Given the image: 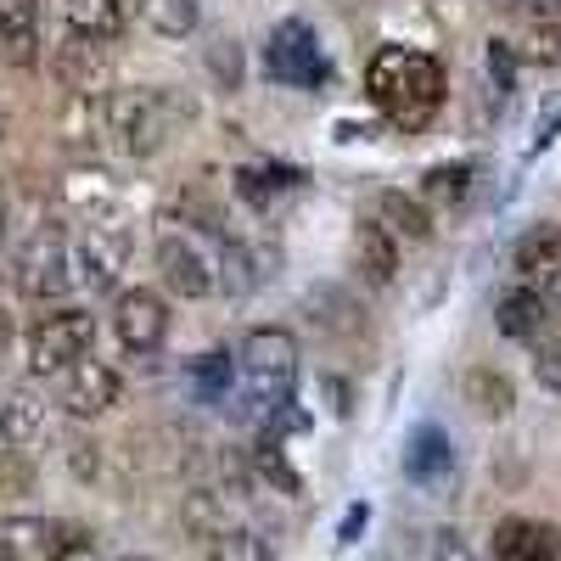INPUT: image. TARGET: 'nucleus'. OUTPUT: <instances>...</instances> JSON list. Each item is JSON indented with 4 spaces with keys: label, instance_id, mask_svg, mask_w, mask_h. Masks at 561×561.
I'll list each match as a JSON object with an SVG mask.
<instances>
[{
    "label": "nucleus",
    "instance_id": "nucleus-2",
    "mask_svg": "<svg viewBox=\"0 0 561 561\" xmlns=\"http://www.w3.org/2000/svg\"><path fill=\"white\" fill-rule=\"evenodd\" d=\"M237 382H242V410L248 415H275L293 404L298 388V337L280 325H253L237 354Z\"/></svg>",
    "mask_w": 561,
    "mask_h": 561
},
{
    "label": "nucleus",
    "instance_id": "nucleus-27",
    "mask_svg": "<svg viewBox=\"0 0 561 561\" xmlns=\"http://www.w3.org/2000/svg\"><path fill=\"white\" fill-rule=\"evenodd\" d=\"M466 393H472L489 415H505V410H511V399H517V393H511V382L500 377V370H472V377H466Z\"/></svg>",
    "mask_w": 561,
    "mask_h": 561
},
{
    "label": "nucleus",
    "instance_id": "nucleus-25",
    "mask_svg": "<svg viewBox=\"0 0 561 561\" xmlns=\"http://www.w3.org/2000/svg\"><path fill=\"white\" fill-rule=\"evenodd\" d=\"M208 561H270L264 539L248 534V528H225L214 545H208Z\"/></svg>",
    "mask_w": 561,
    "mask_h": 561
},
{
    "label": "nucleus",
    "instance_id": "nucleus-41",
    "mask_svg": "<svg viewBox=\"0 0 561 561\" xmlns=\"http://www.w3.org/2000/svg\"><path fill=\"white\" fill-rule=\"evenodd\" d=\"M7 337H12V320H7V309H0V348H7Z\"/></svg>",
    "mask_w": 561,
    "mask_h": 561
},
{
    "label": "nucleus",
    "instance_id": "nucleus-37",
    "mask_svg": "<svg viewBox=\"0 0 561 561\" xmlns=\"http://www.w3.org/2000/svg\"><path fill=\"white\" fill-rule=\"evenodd\" d=\"M556 135H561V102H556V107H545V118H539V135H534V152H545Z\"/></svg>",
    "mask_w": 561,
    "mask_h": 561
},
{
    "label": "nucleus",
    "instance_id": "nucleus-35",
    "mask_svg": "<svg viewBox=\"0 0 561 561\" xmlns=\"http://www.w3.org/2000/svg\"><path fill=\"white\" fill-rule=\"evenodd\" d=\"M489 79H494V90L517 84V51H511L505 39H489Z\"/></svg>",
    "mask_w": 561,
    "mask_h": 561
},
{
    "label": "nucleus",
    "instance_id": "nucleus-13",
    "mask_svg": "<svg viewBox=\"0 0 561 561\" xmlns=\"http://www.w3.org/2000/svg\"><path fill=\"white\" fill-rule=\"evenodd\" d=\"M0 57L12 68L39 62V0H0Z\"/></svg>",
    "mask_w": 561,
    "mask_h": 561
},
{
    "label": "nucleus",
    "instance_id": "nucleus-3",
    "mask_svg": "<svg viewBox=\"0 0 561 561\" xmlns=\"http://www.w3.org/2000/svg\"><path fill=\"white\" fill-rule=\"evenodd\" d=\"M169 129H174V102L163 90H118V96H107V135H118L129 158L163 152Z\"/></svg>",
    "mask_w": 561,
    "mask_h": 561
},
{
    "label": "nucleus",
    "instance_id": "nucleus-40",
    "mask_svg": "<svg viewBox=\"0 0 561 561\" xmlns=\"http://www.w3.org/2000/svg\"><path fill=\"white\" fill-rule=\"evenodd\" d=\"M550 298H556V304H561V264H556V270H550Z\"/></svg>",
    "mask_w": 561,
    "mask_h": 561
},
{
    "label": "nucleus",
    "instance_id": "nucleus-15",
    "mask_svg": "<svg viewBox=\"0 0 561 561\" xmlns=\"http://www.w3.org/2000/svg\"><path fill=\"white\" fill-rule=\"evenodd\" d=\"M354 270L370 280V287H388V280H393L399 253H393V237H388L382 219H365V225L354 230Z\"/></svg>",
    "mask_w": 561,
    "mask_h": 561
},
{
    "label": "nucleus",
    "instance_id": "nucleus-12",
    "mask_svg": "<svg viewBox=\"0 0 561 561\" xmlns=\"http://www.w3.org/2000/svg\"><path fill=\"white\" fill-rule=\"evenodd\" d=\"M455 472V449H449V433L438 427V421H421V427H410L404 438V478L410 483H444Z\"/></svg>",
    "mask_w": 561,
    "mask_h": 561
},
{
    "label": "nucleus",
    "instance_id": "nucleus-9",
    "mask_svg": "<svg viewBox=\"0 0 561 561\" xmlns=\"http://www.w3.org/2000/svg\"><path fill=\"white\" fill-rule=\"evenodd\" d=\"M124 399V382L118 370L102 365V359H79L73 370H62V388H57V404L73 415V421H90V415H107L113 404Z\"/></svg>",
    "mask_w": 561,
    "mask_h": 561
},
{
    "label": "nucleus",
    "instance_id": "nucleus-18",
    "mask_svg": "<svg viewBox=\"0 0 561 561\" xmlns=\"http://www.w3.org/2000/svg\"><path fill=\"white\" fill-rule=\"evenodd\" d=\"M57 528L39 523V517H0V561H34V556H51Z\"/></svg>",
    "mask_w": 561,
    "mask_h": 561
},
{
    "label": "nucleus",
    "instance_id": "nucleus-38",
    "mask_svg": "<svg viewBox=\"0 0 561 561\" xmlns=\"http://www.w3.org/2000/svg\"><path fill=\"white\" fill-rule=\"evenodd\" d=\"M359 528H365V505H354L348 517H343V545H354V539H359Z\"/></svg>",
    "mask_w": 561,
    "mask_h": 561
},
{
    "label": "nucleus",
    "instance_id": "nucleus-7",
    "mask_svg": "<svg viewBox=\"0 0 561 561\" xmlns=\"http://www.w3.org/2000/svg\"><path fill=\"white\" fill-rule=\"evenodd\" d=\"M73 264H79V280H84L90 293H113L124 264H129V230L118 219H90Z\"/></svg>",
    "mask_w": 561,
    "mask_h": 561
},
{
    "label": "nucleus",
    "instance_id": "nucleus-33",
    "mask_svg": "<svg viewBox=\"0 0 561 561\" xmlns=\"http://www.w3.org/2000/svg\"><path fill=\"white\" fill-rule=\"evenodd\" d=\"M534 377H539V388L561 393V332H550V343H539V354H534Z\"/></svg>",
    "mask_w": 561,
    "mask_h": 561
},
{
    "label": "nucleus",
    "instance_id": "nucleus-42",
    "mask_svg": "<svg viewBox=\"0 0 561 561\" xmlns=\"http://www.w3.org/2000/svg\"><path fill=\"white\" fill-rule=\"evenodd\" d=\"M124 561H140V556H124Z\"/></svg>",
    "mask_w": 561,
    "mask_h": 561
},
{
    "label": "nucleus",
    "instance_id": "nucleus-6",
    "mask_svg": "<svg viewBox=\"0 0 561 561\" xmlns=\"http://www.w3.org/2000/svg\"><path fill=\"white\" fill-rule=\"evenodd\" d=\"M73 287V259H68V242H62V230H34V242L23 248L18 259V293L45 304V298H62Z\"/></svg>",
    "mask_w": 561,
    "mask_h": 561
},
{
    "label": "nucleus",
    "instance_id": "nucleus-26",
    "mask_svg": "<svg viewBox=\"0 0 561 561\" xmlns=\"http://www.w3.org/2000/svg\"><path fill=\"white\" fill-rule=\"evenodd\" d=\"M421 192H427L433 203H460L466 192H472V163H438Z\"/></svg>",
    "mask_w": 561,
    "mask_h": 561
},
{
    "label": "nucleus",
    "instance_id": "nucleus-23",
    "mask_svg": "<svg viewBox=\"0 0 561 561\" xmlns=\"http://www.w3.org/2000/svg\"><path fill=\"white\" fill-rule=\"evenodd\" d=\"M147 23L163 39H185V34L203 23V7H197V0H147Z\"/></svg>",
    "mask_w": 561,
    "mask_h": 561
},
{
    "label": "nucleus",
    "instance_id": "nucleus-11",
    "mask_svg": "<svg viewBox=\"0 0 561 561\" xmlns=\"http://www.w3.org/2000/svg\"><path fill=\"white\" fill-rule=\"evenodd\" d=\"M158 270H163V287L180 293V298H208L214 293L208 259L197 253V242H185V237H163L158 242Z\"/></svg>",
    "mask_w": 561,
    "mask_h": 561
},
{
    "label": "nucleus",
    "instance_id": "nucleus-32",
    "mask_svg": "<svg viewBox=\"0 0 561 561\" xmlns=\"http://www.w3.org/2000/svg\"><path fill=\"white\" fill-rule=\"evenodd\" d=\"M253 460H259V472H264L270 483H280L287 494H298V489H304V483H298V472H293V466L280 460V455H275V444H270V438H264V444L253 449Z\"/></svg>",
    "mask_w": 561,
    "mask_h": 561
},
{
    "label": "nucleus",
    "instance_id": "nucleus-5",
    "mask_svg": "<svg viewBox=\"0 0 561 561\" xmlns=\"http://www.w3.org/2000/svg\"><path fill=\"white\" fill-rule=\"evenodd\" d=\"M264 68L275 84H293V90H320L332 79V62H325L320 39L304 18H287L270 28V45H264Z\"/></svg>",
    "mask_w": 561,
    "mask_h": 561
},
{
    "label": "nucleus",
    "instance_id": "nucleus-1",
    "mask_svg": "<svg viewBox=\"0 0 561 561\" xmlns=\"http://www.w3.org/2000/svg\"><path fill=\"white\" fill-rule=\"evenodd\" d=\"M365 90L399 129H421L444 107V68L410 45H382L365 68Z\"/></svg>",
    "mask_w": 561,
    "mask_h": 561
},
{
    "label": "nucleus",
    "instance_id": "nucleus-8",
    "mask_svg": "<svg viewBox=\"0 0 561 561\" xmlns=\"http://www.w3.org/2000/svg\"><path fill=\"white\" fill-rule=\"evenodd\" d=\"M113 332H118V343H124L129 354H152V348L169 337V304H163V293H152V287L118 293V304H113Z\"/></svg>",
    "mask_w": 561,
    "mask_h": 561
},
{
    "label": "nucleus",
    "instance_id": "nucleus-30",
    "mask_svg": "<svg viewBox=\"0 0 561 561\" xmlns=\"http://www.w3.org/2000/svg\"><path fill=\"white\" fill-rule=\"evenodd\" d=\"M427 561H478V556L460 528H438V534H427Z\"/></svg>",
    "mask_w": 561,
    "mask_h": 561
},
{
    "label": "nucleus",
    "instance_id": "nucleus-17",
    "mask_svg": "<svg viewBox=\"0 0 561 561\" xmlns=\"http://www.w3.org/2000/svg\"><path fill=\"white\" fill-rule=\"evenodd\" d=\"M39 433H45V404L28 388H12L7 399H0V438H7L12 449H28Z\"/></svg>",
    "mask_w": 561,
    "mask_h": 561
},
{
    "label": "nucleus",
    "instance_id": "nucleus-29",
    "mask_svg": "<svg viewBox=\"0 0 561 561\" xmlns=\"http://www.w3.org/2000/svg\"><path fill=\"white\" fill-rule=\"evenodd\" d=\"M107 197H113L107 174H73V180H68V203H79V208H90V214H96ZM96 219H102V214H96Z\"/></svg>",
    "mask_w": 561,
    "mask_h": 561
},
{
    "label": "nucleus",
    "instance_id": "nucleus-28",
    "mask_svg": "<svg viewBox=\"0 0 561 561\" xmlns=\"http://www.w3.org/2000/svg\"><path fill=\"white\" fill-rule=\"evenodd\" d=\"M185 528H197V534H208V539H219V534H225L219 494H214V489H197L192 500H185Z\"/></svg>",
    "mask_w": 561,
    "mask_h": 561
},
{
    "label": "nucleus",
    "instance_id": "nucleus-14",
    "mask_svg": "<svg viewBox=\"0 0 561 561\" xmlns=\"http://www.w3.org/2000/svg\"><path fill=\"white\" fill-rule=\"evenodd\" d=\"M494 561H561V534L511 517L494 528Z\"/></svg>",
    "mask_w": 561,
    "mask_h": 561
},
{
    "label": "nucleus",
    "instance_id": "nucleus-39",
    "mask_svg": "<svg viewBox=\"0 0 561 561\" xmlns=\"http://www.w3.org/2000/svg\"><path fill=\"white\" fill-rule=\"evenodd\" d=\"M7 219H12V203H7V185H0V237H7Z\"/></svg>",
    "mask_w": 561,
    "mask_h": 561
},
{
    "label": "nucleus",
    "instance_id": "nucleus-22",
    "mask_svg": "<svg viewBox=\"0 0 561 561\" xmlns=\"http://www.w3.org/2000/svg\"><path fill=\"white\" fill-rule=\"evenodd\" d=\"M219 270H225L219 280H225L230 298H248V293L259 287V275H264L259 259H253V248H242V242H225V248H219Z\"/></svg>",
    "mask_w": 561,
    "mask_h": 561
},
{
    "label": "nucleus",
    "instance_id": "nucleus-31",
    "mask_svg": "<svg viewBox=\"0 0 561 561\" xmlns=\"http://www.w3.org/2000/svg\"><path fill=\"white\" fill-rule=\"evenodd\" d=\"M523 57H528V62H561V28H556V23H534Z\"/></svg>",
    "mask_w": 561,
    "mask_h": 561
},
{
    "label": "nucleus",
    "instance_id": "nucleus-20",
    "mask_svg": "<svg viewBox=\"0 0 561 561\" xmlns=\"http://www.w3.org/2000/svg\"><path fill=\"white\" fill-rule=\"evenodd\" d=\"M192 388H197L203 404H230V399H237V359L219 354V348L192 359Z\"/></svg>",
    "mask_w": 561,
    "mask_h": 561
},
{
    "label": "nucleus",
    "instance_id": "nucleus-10",
    "mask_svg": "<svg viewBox=\"0 0 561 561\" xmlns=\"http://www.w3.org/2000/svg\"><path fill=\"white\" fill-rule=\"evenodd\" d=\"M57 79L68 84V96H107V79H113L107 39L68 34V45L57 51Z\"/></svg>",
    "mask_w": 561,
    "mask_h": 561
},
{
    "label": "nucleus",
    "instance_id": "nucleus-34",
    "mask_svg": "<svg viewBox=\"0 0 561 561\" xmlns=\"http://www.w3.org/2000/svg\"><path fill=\"white\" fill-rule=\"evenodd\" d=\"M208 62H214L219 84H230V90L242 84V51H237V45H230V39H214V45H208Z\"/></svg>",
    "mask_w": 561,
    "mask_h": 561
},
{
    "label": "nucleus",
    "instance_id": "nucleus-19",
    "mask_svg": "<svg viewBox=\"0 0 561 561\" xmlns=\"http://www.w3.org/2000/svg\"><path fill=\"white\" fill-rule=\"evenodd\" d=\"M511 264L523 275H550L561 264V230L545 219V225H528L517 242H511Z\"/></svg>",
    "mask_w": 561,
    "mask_h": 561
},
{
    "label": "nucleus",
    "instance_id": "nucleus-16",
    "mask_svg": "<svg viewBox=\"0 0 561 561\" xmlns=\"http://www.w3.org/2000/svg\"><path fill=\"white\" fill-rule=\"evenodd\" d=\"M545 314H550V304H545L539 287H511V293H500V304H494L500 337H539Z\"/></svg>",
    "mask_w": 561,
    "mask_h": 561
},
{
    "label": "nucleus",
    "instance_id": "nucleus-21",
    "mask_svg": "<svg viewBox=\"0 0 561 561\" xmlns=\"http://www.w3.org/2000/svg\"><path fill=\"white\" fill-rule=\"evenodd\" d=\"M62 12H68V28L84 39H113L124 23L118 0H62Z\"/></svg>",
    "mask_w": 561,
    "mask_h": 561
},
{
    "label": "nucleus",
    "instance_id": "nucleus-4",
    "mask_svg": "<svg viewBox=\"0 0 561 561\" xmlns=\"http://www.w3.org/2000/svg\"><path fill=\"white\" fill-rule=\"evenodd\" d=\"M90 343H96V314L90 309H57V314H39L34 332H28V370L34 377H57V370H73Z\"/></svg>",
    "mask_w": 561,
    "mask_h": 561
},
{
    "label": "nucleus",
    "instance_id": "nucleus-24",
    "mask_svg": "<svg viewBox=\"0 0 561 561\" xmlns=\"http://www.w3.org/2000/svg\"><path fill=\"white\" fill-rule=\"evenodd\" d=\"M377 219H382V225H393V230H404V237H415V242H427V237H433L427 208H415V197H404V192H382Z\"/></svg>",
    "mask_w": 561,
    "mask_h": 561
},
{
    "label": "nucleus",
    "instance_id": "nucleus-36",
    "mask_svg": "<svg viewBox=\"0 0 561 561\" xmlns=\"http://www.w3.org/2000/svg\"><path fill=\"white\" fill-rule=\"evenodd\" d=\"M45 561H102V550H96V539H90V534H62L57 545H51V556H45Z\"/></svg>",
    "mask_w": 561,
    "mask_h": 561
}]
</instances>
